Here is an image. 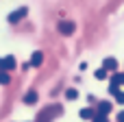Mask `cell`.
I'll list each match as a JSON object with an SVG mask.
<instances>
[{
	"label": "cell",
	"instance_id": "obj_12",
	"mask_svg": "<svg viewBox=\"0 0 124 122\" xmlns=\"http://www.w3.org/2000/svg\"><path fill=\"white\" fill-rule=\"evenodd\" d=\"M65 98H68V100H76V98H78V92H76L74 87H70V89L65 92Z\"/></svg>",
	"mask_w": 124,
	"mask_h": 122
},
{
	"label": "cell",
	"instance_id": "obj_9",
	"mask_svg": "<svg viewBox=\"0 0 124 122\" xmlns=\"http://www.w3.org/2000/svg\"><path fill=\"white\" fill-rule=\"evenodd\" d=\"M35 103H37V92L31 89V92L24 96V105H35Z\"/></svg>",
	"mask_w": 124,
	"mask_h": 122
},
{
	"label": "cell",
	"instance_id": "obj_16",
	"mask_svg": "<svg viewBox=\"0 0 124 122\" xmlns=\"http://www.w3.org/2000/svg\"><path fill=\"white\" fill-rule=\"evenodd\" d=\"M118 122H124V111H120V114H118Z\"/></svg>",
	"mask_w": 124,
	"mask_h": 122
},
{
	"label": "cell",
	"instance_id": "obj_10",
	"mask_svg": "<svg viewBox=\"0 0 124 122\" xmlns=\"http://www.w3.org/2000/svg\"><path fill=\"white\" fill-rule=\"evenodd\" d=\"M111 83H113V85H118V87L124 85V74H118V72H116V74H111Z\"/></svg>",
	"mask_w": 124,
	"mask_h": 122
},
{
	"label": "cell",
	"instance_id": "obj_1",
	"mask_svg": "<svg viewBox=\"0 0 124 122\" xmlns=\"http://www.w3.org/2000/svg\"><path fill=\"white\" fill-rule=\"evenodd\" d=\"M61 114H63L61 105H50V107H46V109H41V111L37 114L35 122H52L54 118H59Z\"/></svg>",
	"mask_w": 124,
	"mask_h": 122
},
{
	"label": "cell",
	"instance_id": "obj_13",
	"mask_svg": "<svg viewBox=\"0 0 124 122\" xmlns=\"http://www.w3.org/2000/svg\"><path fill=\"white\" fill-rule=\"evenodd\" d=\"M94 76H96L98 81H105V79H107V70H105V68H100V70H96V72H94Z\"/></svg>",
	"mask_w": 124,
	"mask_h": 122
},
{
	"label": "cell",
	"instance_id": "obj_3",
	"mask_svg": "<svg viewBox=\"0 0 124 122\" xmlns=\"http://www.w3.org/2000/svg\"><path fill=\"white\" fill-rule=\"evenodd\" d=\"M57 31L61 33V35H74V31H76V24L74 22H70V20H63V22H59L57 24Z\"/></svg>",
	"mask_w": 124,
	"mask_h": 122
},
{
	"label": "cell",
	"instance_id": "obj_8",
	"mask_svg": "<svg viewBox=\"0 0 124 122\" xmlns=\"http://www.w3.org/2000/svg\"><path fill=\"white\" fill-rule=\"evenodd\" d=\"M96 116V109H92V107H85V109H81V118L83 120H92Z\"/></svg>",
	"mask_w": 124,
	"mask_h": 122
},
{
	"label": "cell",
	"instance_id": "obj_4",
	"mask_svg": "<svg viewBox=\"0 0 124 122\" xmlns=\"http://www.w3.org/2000/svg\"><path fill=\"white\" fill-rule=\"evenodd\" d=\"M41 63H44V52L35 50V52L31 55V61H28V65H31V68H39Z\"/></svg>",
	"mask_w": 124,
	"mask_h": 122
},
{
	"label": "cell",
	"instance_id": "obj_11",
	"mask_svg": "<svg viewBox=\"0 0 124 122\" xmlns=\"http://www.w3.org/2000/svg\"><path fill=\"white\" fill-rule=\"evenodd\" d=\"M9 83H11V74L7 70H2L0 72V85H9Z\"/></svg>",
	"mask_w": 124,
	"mask_h": 122
},
{
	"label": "cell",
	"instance_id": "obj_2",
	"mask_svg": "<svg viewBox=\"0 0 124 122\" xmlns=\"http://www.w3.org/2000/svg\"><path fill=\"white\" fill-rule=\"evenodd\" d=\"M26 15H28V9H26V7H20V9H15V11H11V13H9L7 22H11V24H17V22H22Z\"/></svg>",
	"mask_w": 124,
	"mask_h": 122
},
{
	"label": "cell",
	"instance_id": "obj_15",
	"mask_svg": "<svg viewBox=\"0 0 124 122\" xmlns=\"http://www.w3.org/2000/svg\"><path fill=\"white\" fill-rule=\"evenodd\" d=\"M116 103L124 105V92H118V94H116Z\"/></svg>",
	"mask_w": 124,
	"mask_h": 122
},
{
	"label": "cell",
	"instance_id": "obj_6",
	"mask_svg": "<svg viewBox=\"0 0 124 122\" xmlns=\"http://www.w3.org/2000/svg\"><path fill=\"white\" fill-rule=\"evenodd\" d=\"M102 68H105L107 72H116V70H118V61H116L113 57H107V59L102 61Z\"/></svg>",
	"mask_w": 124,
	"mask_h": 122
},
{
	"label": "cell",
	"instance_id": "obj_14",
	"mask_svg": "<svg viewBox=\"0 0 124 122\" xmlns=\"http://www.w3.org/2000/svg\"><path fill=\"white\" fill-rule=\"evenodd\" d=\"M92 122H109V116H102V114H96V116L92 118Z\"/></svg>",
	"mask_w": 124,
	"mask_h": 122
},
{
	"label": "cell",
	"instance_id": "obj_7",
	"mask_svg": "<svg viewBox=\"0 0 124 122\" xmlns=\"http://www.w3.org/2000/svg\"><path fill=\"white\" fill-rule=\"evenodd\" d=\"M2 63H4V70H7V72L15 70V57H13V55H7V57L2 59Z\"/></svg>",
	"mask_w": 124,
	"mask_h": 122
},
{
	"label": "cell",
	"instance_id": "obj_5",
	"mask_svg": "<svg viewBox=\"0 0 124 122\" xmlns=\"http://www.w3.org/2000/svg\"><path fill=\"white\" fill-rule=\"evenodd\" d=\"M111 109H113V105H111L109 100H100V103H98V109H96V114L109 116V114H111Z\"/></svg>",
	"mask_w": 124,
	"mask_h": 122
}]
</instances>
